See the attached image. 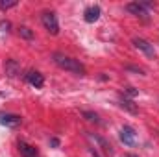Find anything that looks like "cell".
<instances>
[{
	"label": "cell",
	"instance_id": "1",
	"mask_svg": "<svg viewBox=\"0 0 159 157\" xmlns=\"http://www.w3.org/2000/svg\"><path fill=\"white\" fill-rule=\"evenodd\" d=\"M52 59H54V63H56L59 69H63V70H67V72H72V74H76V76H85V67L80 63L78 59H74V57H70V56H65V54H61V52H54V54H52Z\"/></svg>",
	"mask_w": 159,
	"mask_h": 157
},
{
	"label": "cell",
	"instance_id": "2",
	"mask_svg": "<svg viewBox=\"0 0 159 157\" xmlns=\"http://www.w3.org/2000/svg\"><path fill=\"white\" fill-rule=\"evenodd\" d=\"M41 22H43V26L46 28L48 34H52V35H57L59 34V22H57V17H56L54 11H43Z\"/></svg>",
	"mask_w": 159,
	"mask_h": 157
},
{
	"label": "cell",
	"instance_id": "3",
	"mask_svg": "<svg viewBox=\"0 0 159 157\" xmlns=\"http://www.w3.org/2000/svg\"><path fill=\"white\" fill-rule=\"evenodd\" d=\"M152 7H154L152 2H129L126 6V9L131 15H137V17H143V19L148 17V9H152Z\"/></svg>",
	"mask_w": 159,
	"mask_h": 157
},
{
	"label": "cell",
	"instance_id": "4",
	"mask_svg": "<svg viewBox=\"0 0 159 157\" xmlns=\"http://www.w3.org/2000/svg\"><path fill=\"white\" fill-rule=\"evenodd\" d=\"M131 43H133V46H135L137 50H141L146 57H154V56H156L154 46H152V44H150L146 39H143V37H133V39H131Z\"/></svg>",
	"mask_w": 159,
	"mask_h": 157
},
{
	"label": "cell",
	"instance_id": "5",
	"mask_svg": "<svg viewBox=\"0 0 159 157\" xmlns=\"http://www.w3.org/2000/svg\"><path fill=\"white\" fill-rule=\"evenodd\" d=\"M120 141H122L126 146H135V142H137V133H135V129H133L131 126H124V128L120 129Z\"/></svg>",
	"mask_w": 159,
	"mask_h": 157
},
{
	"label": "cell",
	"instance_id": "6",
	"mask_svg": "<svg viewBox=\"0 0 159 157\" xmlns=\"http://www.w3.org/2000/svg\"><path fill=\"white\" fill-rule=\"evenodd\" d=\"M20 122H22V118L19 117V115H13V113H0V124L6 126V128H17Z\"/></svg>",
	"mask_w": 159,
	"mask_h": 157
},
{
	"label": "cell",
	"instance_id": "7",
	"mask_svg": "<svg viewBox=\"0 0 159 157\" xmlns=\"http://www.w3.org/2000/svg\"><path fill=\"white\" fill-rule=\"evenodd\" d=\"M26 81L30 83V85H34L35 89H41L43 85H44V76L37 72V70H28L26 72Z\"/></svg>",
	"mask_w": 159,
	"mask_h": 157
},
{
	"label": "cell",
	"instance_id": "8",
	"mask_svg": "<svg viewBox=\"0 0 159 157\" xmlns=\"http://www.w3.org/2000/svg\"><path fill=\"white\" fill-rule=\"evenodd\" d=\"M19 154L20 157H39V152L35 150V146H32V144H28V142H24V141H19Z\"/></svg>",
	"mask_w": 159,
	"mask_h": 157
},
{
	"label": "cell",
	"instance_id": "9",
	"mask_svg": "<svg viewBox=\"0 0 159 157\" xmlns=\"http://www.w3.org/2000/svg\"><path fill=\"white\" fill-rule=\"evenodd\" d=\"M100 15H102L100 6H89V7L83 11V19H85V22H96V20L100 19Z\"/></svg>",
	"mask_w": 159,
	"mask_h": 157
},
{
	"label": "cell",
	"instance_id": "10",
	"mask_svg": "<svg viewBox=\"0 0 159 157\" xmlns=\"http://www.w3.org/2000/svg\"><path fill=\"white\" fill-rule=\"evenodd\" d=\"M4 69H6V74H7L9 78H15V76L20 74V65H19V61H15V59H6Z\"/></svg>",
	"mask_w": 159,
	"mask_h": 157
},
{
	"label": "cell",
	"instance_id": "11",
	"mask_svg": "<svg viewBox=\"0 0 159 157\" xmlns=\"http://www.w3.org/2000/svg\"><path fill=\"white\" fill-rule=\"evenodd\" d=\"M119 104H120V107H122V109H126V111H129V113H133V115H135V113L139 111V107L135 105V102H133L131 98L120 96V98H119Z\"/></svg>",
	"mask_w": 159,
	"mask_h": 157
},
{
	"label": "cell",
	"instance_id": "12",
	"mask_svg": "<svg viewBox=\"0 0 159 157\" xmlns=\"http://www.w3.org/2000/svg\"><path fill=\"white\" fill-rule=\"evenodd\" d=\"M89 137H91L94 142H98V144H100V150H102L104 154H109V155L113 154V150H111V144H109V142H106L102 137H98V135H89Z\"/></svg>",
	"mask_w": 159,
	"mask_h": 157
},
{
	"label": "cell",
	"instance_id": "13",
	"mask_svg": "<svg viewBox=\"0 0 159 157\" xmlns=\"http://www.w3.org/2000/svg\"><path fill=\"white\" fill-rule=\"evenodd\" d=\"M19 35H20L22 39H34V32H32L30 28H26V26H20V28H19Z\"/></svg>",
	"mask_w": 159,
	"mask_h": 157
},
{
	"label": "cell",
	"instance_id": "14",
	"mask_svg": "<svg viewBox=\"0 0 159 157\" xmlns=\"http://www.w3.org/2000/svg\"><path fill=\"white\" fill-rule=\"evenodd\" d=\"M81 115H83V117L87 118L89 122H94V124H100V117H98L96 113H93V111H83Z\"/></svg>",
	"mask_w": 159,
	"mask_h": 157
},
{
	"label": "cell",
	"instance_id": "15",
	"mask_svg": "<svg viewBox=\"0 0 159 157\" xmlns=\"http://www.w3.org/2000/svg\"><path fill=\"white\" fill-rule=\"evenodd\" d=\"M15 6H17V2H0V9L2 11H7V9H11Z\"/></svg>",
	"mask_w": 159,
	"mask_h": 157
},
{
	"label": "cell",
	"instance_id": "16",
	"mask_svg": "<svg viewBox=\"0 0 159 157\" xmlns=\"http://www.w3.org/2000/svg\"><path fill=\"white\" fill-rule=\"evenodd\" d=\"M0 28H2V32H9V28H11V24H9L7 20H0Z\"/></svg>",
	"mask_w": 159,
	"mask_h": 157
},
{
	"label": "cell",
	"instance_id": "17",
	"mask_svg": "<svg viewBox=\"0 0 159 157\" xmlns=\"http://www.w3.org/2000/svg\"><path fill=\"white\" fill-rule=\"evenodd\" d=\"M126 70H131V72H137V74H143V69H139V67H133V65H128V67H126Z\"/></svg>",
	"mask_w": 159,
	"mask_h": 157
},
{
	"label": "cell",
	"instance_id": "18",
	"mask_svg": "<svg viewBox=\"0 0 159 157\" xmlns=\"http://www.w3.org/2000/svg\"><path fill=\"white\" fill-rule=\"evenodd\" d=\"M124 92H126L128 96H135V94H137V91H135L133 87H126V89H124Z\"/></svg>",
	"mask_w": 159,
	"mask_h": 157
},
{
	"label": "cell",
	"instance_id": "19",
	"mask_svg": "<svg viewBox=\"0 0 159 157\" xmlns=\"http://www.w3.org/2000/svg\"><path fill=\"white\" fill-rule=\"evenodd\" d=\"M50 146H54V148H57V146H59V139H56V137H52V139H50Z\"/></svg>",
	"mask_w": 159,
	"mask_h": 157
},
{
	"label": "cell",
	"instance_id": "20",
	"mask_svg": "<svg viewBox=\"0 0 159 157\" xmlns=\"http://www.w3.org/2000/svg\"><path fill=\"white\" fill-rule=\"evenodd\" d=\"M89 152H91V155H93V157H100V155H98V152H96L94 148H89Z\"/></svg>",
	"mask_w": 159,
	"mask_h": 157
},
{
	"label": "cell",
	"instance_id": "21",
	"mask_svg": "<svg viewBox=\"0 0 159 157\" xmlns=\"http://www.w3.org/2000/svg\"><path fill=\"white\" fill-rule=\"evenodd\" d=\"M126 157H139V155H135V154H128Z\"/></svg>",
	"mask_w": 159,
	"mask_h": 157
}]
</instances>
